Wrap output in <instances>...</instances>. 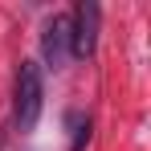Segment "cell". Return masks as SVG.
Instances as JSON below:
<instances>
[{
  "label": "cell",
  "instance_id": "cell-3",
  "mask_svg": "<svg viewBox=\"0 0 151 151\" xmlns=\"http://www.w3.org/2000/svg\"><path fill=\"white\" fill-rule=\"evenodd\" d=\"M41 53H45V65L49 70H61L65 65V57H70V17H53L49 25H45Z\"/></svg>",
  "mask_w": 151,
  "mask_h": 151
},
{
  "label": "cell",
  "instance_id": "cell-1",
  "mask_svg": "<svg viewBox=\"0 0 151 151\" xmlns=\"http://www.w3.org/2000/svg\"><path fill=\"white\" fill-rule=\"evenodd\" d=\"M41 102H45L41 65H37V61H21V70H17V131H21V135L37 127Z\"/></svg>",
  "mask_w": 151,
  "mask_h": 151
},
{
  "label": "cell",
  "instance_id": "cell-2",
  "mask_svg": "<svg viewBox=\"0 0 151 151\" xmlns=\"http://www.w3.org/2000/svg\"><path fill=\"white\" fill-rule=\"evenodd\" d=\"M98 45V4L94 0H82L70 17V53L78 57H90Z\"/></svg>",
  "mask_w": 151,
  "mask_h": 151
}]
</instances>
